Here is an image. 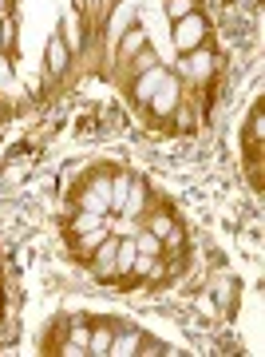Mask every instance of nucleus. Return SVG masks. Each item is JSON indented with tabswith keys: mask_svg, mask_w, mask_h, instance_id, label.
Here are the masks:
<instances>
[{
	"mask_svg": "<svg viewBox=\"0 0 265 357\" xmlns=\"http://www.w3.org/2000/svg\"><path fill=\"white\" fill-rule=\"evenodd\" d=\"M198 13V0H166V16H170V24L182 20V16Z\"/></svg>",
	"mask_w": 265,
	"mask_h": 357,
	"instance_id": "nucleus-17",
	"label": "nucleus"
},
{
	"mask_svg": "<svg viewBox=\"0 0 265 357\" xmlns=\"http://www.w3.org/2000/svg\"><path fill=\"white\" fill-rule=\"evenodd\" d=\"M91 321H95V318H88V314H76L72 321H63V326H67V342H76V345H83V349H88Z\"/></svg>",
	"mask_w": 265,
	"mask_h": 357,
	"instance_id": "nucleus-14",
	"label": "nucleus"
},
{
	"mask_svg": "<svg viewBox=\"0 0 265 357\" xmlns=\"http://www.w3.org/2000/svg\"><path fill=\"white\" fill-rule=\"evenodd\" d=\"M131 262H135V238H119V250H115V266H111L107 286L131 290Z\"/></svg>",
	"mask_w": 265,
	"mask_h": 357,
	"instance_id": "nucleus-5",
	"label": "nucleus"
},
{
	"mask_svg": "<svg viewBox=\"0 0 265 357\" xmlns=\"http://www.w3.org/2000/svg\"><path fill=\"white\" fill-rule=\"evenodd\" d=\"M178 107H182V84H178V76H170V72H166L163 84H159V88H154V96L147 100V112H151L154 119H170Z\"/></svg>",
	"mask_w": 265,
	"mask_h": 357,
	"instance_id": "nucleus-3",
	"label": "nucleus"
},
{
	"mask_svg": "<svg viewBox=\"0 0 265 357\" xmlns=\"http://www.w3.org/2000/svg\"><path fill=\"white\" fill-rule=\"evenodd\" d=\"M111 342H115V321L95 318V321H91V337H88V354L107 357V354H111Z\"/></svg>",
	"mask_w": 265,
	"mask_h": 357,
	"instance_id": "nucleus-11",
	"label": "nucleus"
},
{
	"mask_svg": "<svg viewBox=\"0 0 265 357\" xmlns=\"http://www.w3.org/2000/svg\"><path fill=\"white\" fill-rule=\"evenodd\" d=\"M127 64H131L127 72H131V79H135V76H143V72H151V68L159 64V56H154V48H143L139 56H131Z\"/></svg>",
	"mask_w": 265,
	"mask_h": 357,
	"instance_id": "nucleus-15",
	"label": "nucleus"
},
{
	"mask_svg": "<svg viewBox=\"0 0 265 357\" xmlns=\"http://www.w3.org/2000/svg\"><path fill=\"white\" fill-rule=\"evenodd\" d=\"M135 354H170V349H166V342H159V337H151V333L139 330V345H135Z\"/></svg>",
	"mask_w": 265,
	"mask_h": 357,
	"instance_id": "nucleus-18",
	"label": "nucleus"
},
{
	"mask_svg": "<svg viewBox=\"0 0 265 357\" xmlns=\"http://www.w3.org/2000/svg\"><path fill=\"white\" fill-rule=\"evenodd\" d=\"M163 76H166V68H163V64H154L151 72H143V76L131 79V103H147V100H151L154 88L163 84Z\"/></svg>",
	"mask_w": 265,
	"mask_h": 357,
	"instance_id": "nucleus-9",
	"label": "nucleus"
},
{
	"mask_svg": "<svg viewBox=\"0 0 265 357\" xmlns=\"http://www.w3.org/2000/svg\"><path fill=\"white\" fill-rule=\"evenodd\" d=\"M115 250H119V238H111V234H107V238H103V243L95 246V255L88 258L91 274H95V278H99V282H107V278H111V266H115Z\"/></svg>",
	"mask_w": 265,
	"mask_h": 357,
	"instance_id": "nucleus-8",
	"label": "nucleus"
},
{
	"mask_svg": "<svg viewBox=\"0 0 265 357\" xmlns=\"http://www.w3.org/2000/svg\"><path fill=\"white\" fill-rule=\"evenodd\" d=\"M0 16H13V0H0Z\"/></svg>",
	"mask_w": 265,
	"mask_h": 357,
	"instance_id": "nucleus-21",
	"label": "nucleus"
},
{
	"mask_svg": "<svg viewBox=\"0 0 265 357\" xmlns=\"http://www.w3.org/2000/svg\"><path fill=\"white\" fill-rule=\"evenodd\" d=\"M44 68H48V76H63V72L72 68V52H67V44L60 40V32L48 40V52H44Z\"/></svg>",
	"mask_w": 265,
	"mask_h": 357,
	"instance_id": "nucleus-10",
	"label": "nucleus"
},
{
	"mask_svg": "<svg viewBox=\"0 0 265 357\" xmlns=\"http://www.w3.org/2000/svg\"><path fill=\"white\" fill-rule=\"evenodd\" d=\"M234 306H238V282H222V310L226 314H234Z\"/></svg>",
	"mask_w": 265,
	"mask_h": 357,
	"instance_id": "nucleus-20",
	"label": "nucleus"
},
{
	"mask_svg": "<svg viewBox=\"0 0 265 357\" xmlns=\"http://www.w3.org/2000/svg\"><path fill=\"white\" fill-rule=\"evenodd\" d=\"M60 40L67 44V52H72V56H79V52H83V40H88V24H83V13H76V8H67V13H63Z\"/></svg>",
	"mask_w": 265,
	"mask_h": 357,
	"instance_id": "nucleus-6",
	"label": "nucleus"
},
{
	"mask_svg": "<svg viewBox=\"0 0 265 357\" xmlns=\"http://www.w3.org/2000/svg\"><path fill=\"white\" fill-rule=\"evenodd\" d=\"M182 76H194L198 84H210V76H214V52L206 48H194L182 56Z\"/></svg>",
	"mask_w": 265,
	"mask_h": 357,
	"instance_id": "nucleus-7",
	"label": "nucleus"
},
{
	"mask_svg": "<svg viewBox=\"0 0 265 357\" xmlns=\"http://www.w3.org/2000/svg\"><path fill=\"white\" fill-rule=\"evenodd\" d=\"M131 24H135V13H131V4L123 8V16H119V13H111V32H115V36H123V32H127Z\"/></svg>",
	"mask_w": 265,
	"mask_h": 357,
	"instance_id": "nucleus-19",
	"label": "nucleus"
},
{
	"mask_svg": "<svg viewBox=\"0 0 265 357\" xmlns=\"http://www.w3.org/2000/svg\"><path fill=\"white\" fill-rule=\"evenodd\" d=\"M154 203V187L147 183V178L131 175V187H127V203H123V215L127 218H143L147 211H151Z\"/></svg>",
	"mask_w": 265,
	"mask_h": 357,
	"instance_id": "nucleus-4",
	"label": "nucleus"
},
{
	"mask_svg": "<svg viewBox=\"0 0 265 357\" xmlns=\"http://www.w3.org/2000/svg\"><path fill=\"white\" fill-rule=\"evenodd\" d=\"M147 48V32H143V24H131L123 32V36H119V60H131V56H139V52Z\"/></svg>",
	"mask_w": 265,
	"mask_h": 357,
	"instance_id": "nucleus-12",
	"label": "nucleus"
},
{
	"mask_svg": "<svg viewBox=\"0 0 265 357\" xmlns=\"http://www.w3.org/2000/svg\"><path fill=\"white\" fill-rule=\"evenodd\" d=\"M135 250H143V255H163V238H154L147 227H139V234H135Z\"/></svg>",
	"mask_w": 265,
	"mask_h": 357,
	"instance_id": "nucleus-16",
	"label": "nucleus"
},
{
	"mask_svg": "<svg viewBox=\"0 0 265 357\" xmlns=\"http://www.w3.org/2000/svg\"><path fill=\"white\" fill-rule=\"evenodd\" d=\"M206 36H210V20H206L202 13H190V16H182V20H175V48H178V56L202 48Z\"/></svg>",
	"mask_w": 265,
	"mask_h": 357,
	"instance_id": "nucleus-1",
	"label": "nucleus"
},
{
	"mask_svg": "<svg viewBox=\"0 0 265 357\" xmlns=\"http://www.w3.org/2000/svg\"><path fill=\"white\" fill-rule=\"evenodd\" d=\"M107 222V215H91V211H79L76 218H72V227H67V243L72 238H79V234H88V230H95V227H103Z\"/></svg>",
	"mask_w": 265,
	"mask_h": 357,
	"instance_id": "nucleus-13",
	"label": "nucleus"
},
{
	"mask_svg": "<svg viewBox=\"0 0 265 357\" xmlns=\"http://www.w3.org/2000/svg\"><path fill=\"white\" fill-rule=\"evenodd\" d=\"M262 135H265V115L262 103H253L250 119H246V159L253 167V187H262Z\"/></svg>",
	"mask_w": 265,
	"mask_h": 357,
	"instance_id": "nucleus-2",
	"label": "nucleus"
}]
</instances>
